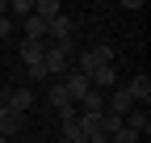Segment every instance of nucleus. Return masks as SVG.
I'll use <instances>...</instances> for the list:
<instances>
[{
  "label": "nucleus",
  "mask_w": 151,
  "mask_h": 143,
  "mask_svg": "<svg viewBox=\"0 0 151 143\" xmlns=\"http://www.w3.org/2000/svg\"><path fill=\"white\" fill-rule=\"evenodd\" d=\"M105 114V93L101 88H88V93L76 101V118H101Z\"/></svg>",
  "instance_id": "1"
},
{
  "label": "nucleus",
  "mask_w": 151,
  "mask_h": 143,
  "mask_svg": "<svg viewBox=\"0 0 151 143\" xmlns=\"http://www.w3.org/2000/svg\"><path fill=\"white\" fill-rule=\"evenodd\" d=\"M42 67H46V76H63V72H71V55L63 46H46L42 51Z\"/></svg>",
  "instance_id": "2"
},
{
  "label": "nucleus",
  "mask_w": 151,
  "mask_h": 143,
  "mask_svg": "<svg viewBox=\"0 0 151 143\" xmlns=\"http://www.w3.org/2000/svg\"><path fill=\"white\" fill-rule=\"evenodd\" d=\"M0 105H9V110H17V114H25L29 105H34V93L25 84H17V88H4V93H0Z\"/></svg>",
  "instance_id": "3"
},
{
  "label": "nucleus",
  "mask_w": 151,
  "mask_h": 143,
  "mask_svg": "<svg viewBox=\"0 0 151 143\" xmlns=\"http://www.w3.org/2000/svg\"><path fill=\"white\" fill-rule=\"evenodd\" d=\"M71 34H76V25H71V17L63 13V17H55V21L46 25V38H50V46H63V42H71Z\"/></svg>",
  "instance_id": "4"
},
{
  "label": "nucleus",
  "mask_w": 151,
  "mask_h": 143,
  "mask_svg": "<svg viewBox=\"0 0 151 143\" xmlns=\"http://www.w3.org/2000/svg\"><path fill=\"white\" fill-rule=\"evenodd\" d=\"M105 110H109V114H122V118H126L130 110H134V97H130L126 88L118 84V88H109V97H105Z\"/></svg>",
  "instance_id": "5"
},
{
  "label": "nucleus",
  "mask_w": 151,
  "mask_h": 143,
  "mask_svg": "<svg viewBox=\"0 0 151 143\" xmlns=\"http://www.w3.org/2000/svg\"><path fill=\"white\" fill-rule=\"evenodd\" d=\"M21 126H25V114H17V110H9V105H0V139H13Z\"/></svg>",
  "instance_id": "6"
},
{
  "label": "nucleus",
  "mask_w": 151,
  "mask_h": 143,
  "mask_svg": "<svg viewBox=\"0 0 151 143\" xmlns=\"http://www.w3.org/2000/svg\"><path fill=\"white\" fill-rule=\"evenodd\" d=\"M88 84L101 88V93H105V88H118V67H113V63H101V67L88 76Z\"/></svg>",
  "instance_id": "7"
},
{
  "label": "nucleus",
  "mask_w": 151,
  "mask_h": 143,
  "mask_svg": "<svg viewBox=\"0 0 151 143\" xmlns=\"http://www.w3.org/2000/svg\"><path fill=\"white\" fill-rule=\"evenodd\" d=\"M59 84H63V93L71 97V105H76V101H80L88 88H92V84H88V76H80V72H67V80H59Z\"/></svg>",
  "instance_id": "8"
},
{
  "label": "nucleus",
  "mask_w": 151,
  "mask_h": 143,
  "mask_svg": "<svg viewBox=\"0 0 151 143\" xmlns=\"http://www.w3.org/2000/svg\"><path fill=\"white\" fill-rule=\"evenodd\" d=\"M126 131H134L139 139H143V135L151 131V114H147V105H134V110L126 114Z\"/></svg>",
  "instance_id": "9"
},
{
  "label": "nucleus",
  "mask_w": 151,
  "mask_h": 143,
  "mask_svg": "<svg viewBox=\"0 0 151 143\" xmlns=\"http://www.w3.org/2000/svg\"><path fill=\"white\" fill-rule=\"evenodd\" d=\"M34 17L50 25L55 17H63V4H59V0H34Z\"/></svg>",
  "instance_id": "10"
},
{
  "label": "nucleus",
  "mask_w": 151,
  "mask_h": 143,
  "mask_svg": "<svg viewBox=\"0 0 151 143\" xmlns=\"http://www.w3.org/2000/svg\"><path fill=\"white\" fill-rule=\"evenodd\" d=\"M126 93L134 97V105H147V101H151V80H147V76H134V80L126 84Z\"/></svg>",
  "instance_id": "11"
},
{
  "label": "nucleus",
  "mask_w": 151,
  "mask_h": 143,
  "mask_svg": "<svg viewBox=\"0 0 151 143\" xmlns=\"http://www.w3.org/2000/svg\"><path fill=\"white\" fill-rule=\"evenodd\" d=\"M122 126H126V118H122V114H109V110H105V114H101V122H97V131H101L105 139H113Z\"/></svg>",
  "instance_id": "12"
},
{
  "label": "nucleus",
  "mask_w": 151,
  "mask_h": 143,
  "mask_svg": "<svg viewBox=\"0 0 151 143\" xmlns=\"http://www.w3.org/2000/svg\"><path fill=\"white\" fill-rule=\"evenodd\" d=\"M42 51H46V42H21V59H25V67L42 63Z\"/></svg>",
  "instance_id": "13"
},
{
  "label": "nucleus",
  "mask_w": 151,
  "mask_h": 143,
  "mask_svg": "<svg viewBox=\"0 0 151 143\" xmlns=\"http://www.w3.org/2000/svg\"><path fill=\"white\" fill-rule=\"evenodd\" d=\"M29 13H34V0H13V4H4V17H9V21H13V17H21V21H25Z\"/></svg>",
  "instance_id": "14"
},
{
  "label": "nucleus",
  "mask_w": 151,
  "mask_h": 143,
  "mask_svg": "<svg viewBox=\"0 0 151 143\" xmlns=\"http://www.w3.org/2000/svg\"><path fill=\"white\" fill-rule=\"evenodd\" d=\"M46 101H50V105H55V110H59V114H63L67 105H71V97L63 93V84H50V93H46Z\"/></svg>",
  "instance_id": "15"
},
{
  "label": "nucleus",
  "mask_w": 151,
  "mask_h": 143,
  "mask_svg": "<svg viewBox=\"0 0 151 143\" xmlns=\"http://www.w3.org/2000/svg\"><path fill=\"white\" fill-rule=\"evenodd\" d=\"M109 143H139V135H134V131H126V126H122V131H118V135H113Z\"/></svg>",
  "instance_id": "16"
},
{
  "label": "nucleus",
  "mask_w": 151,
  "mask_h": 143,
  "mask_svg": "<svg viewBox=\"0 0 151 143\" xmlns=\"http://www.w3.org/2000/svg\"><path fill=\"white\" fill-rule=\"evenodd\" d=\"M92 55H97L101 63H113V46H92Z\"/></svg>",
  "instance_id": "17"
},
{
  "label": "nucleus",
  "mask_w": 151,
  "mask_h": 143,
  "mask_svg": "<svg viewBox=\"0 0 151 143\" xmlns=\"http://www.w3.org/2000/svg\"><path fill=\"white\" fill-rule=\"evenodd\" d=\"M9 34H13V21H9V17H0V38H9Z\"/></svg>",
  "instance_id": "18"
},
{
  "label": "nucleus",
  "mask_w": 151,
  "mask_h": 143,
  "mask_svg": "<svg viewBox=\"0 0 151 143\" xmlns=\"http://www.w3.org/2000/svg\"><path fill=\"white\" fill-rule=\"evenodd\" d=\"M59 143H76V139H63V135H59Z\"/></svg>",
  "instance_id": "19"
},
{
  "label": "nucleus",
  "mask_w": 151,
  "mask_h": 143,
  "mask_svg": "<svg viewBox=\"0 0 151 143\" xmlns=\"http://www.w3.org/2000/svg\"><path fill=\"white\" fill-rule=\"evenodd\" d=\"M0 17H4V0H0Z\"/></svg>",
  "instance_id": "20"
},
{
  "label": "nucleus",
  "mask_w": 151,
  "mask_h": 143,
  "mask_svg": "<svg viewBox=\"0 0 151 143\" xmlns=\"http://www.w3.org/2000/svg\"><path fill=\"white\" fill-rule=\"evenodd\" d=\"M0 143H9V139H0Z\"/></svg>",
  "instance_id": "21"
}]
</instances>
